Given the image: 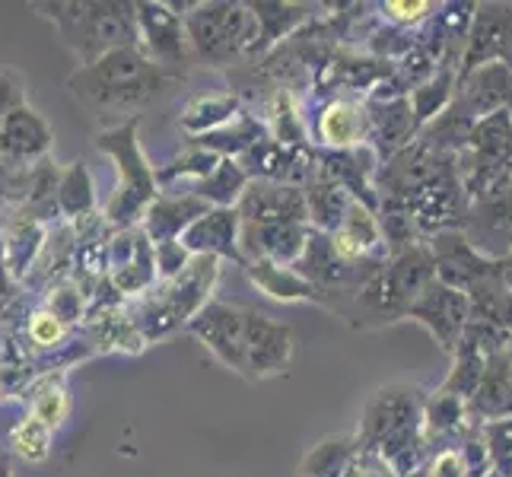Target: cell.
I'll use <instances>...</instances> for the list:
<instances>
[{"mask_svg": "<svg viewBox=\"0 0 512 477\" xmlns=\"http://www.w3.org/2000/svg\"><path fill=\"white\" fill-rule=\"evenodd\" d=\"M182 83V70H172L147 58L140 45H125L109 51L96 64L77 67L67 77V90L83 109L96 115H128L140 118L137 112L163 99Z\"/></svg>", "mask_w": 512, "mask_h": 477, "instance_id": "cell-1", "label": "cell"}, {"mask_svg": "<svg viewBox=\"0 0 512 477\" xmlns=\"http://www.w3.org/2000/svg\"><path fill=\"white\" fill-rule=\"evenodd\" d=\"M423 401H427V395L417 385L388 382L376 388L363 404L357 443L360 449L385 458L398 477H411L423 462V449H427Z\"/></svg>", "mask_w": 512, "mask_h": 477, "instance_id": "cell-2", "label": "cell"}, {"mask_svg": "<svg viewBox=\"0 0 512 477\" xmlns=\"http://www.w3.org/2000/svg\"><path fill=\"white\" fill-rule=\"evenodd\" d=\"M32 10L58 29L64 48L80 67L96 64L115 48L140 45L137 7L118 0H42Z\"/></svg>", "mask_w": 512, "mask_h": 477, "instance_id": "cell-3", "label": "cell"}, {"mask_svg": "<svg viewBox=\"0 0 512 477\" xmlns=\"http://www.w3.org/2000/svg\"><path fill=\"white\" fill-rule=\"evenodd\" d=\"M436 280V261L427 242L408 245L388 258L385 268L344 306L341 318L353 328H382L404 322L411 306Z\"/></svg>", "mask_w": 512, "mask_h": 477, "instance_id": "cell-4", "label": "cell"}, {"mask_svg": "<svg viewBox=\"0 0 512 477\" xmlns=\"http://www.w3.org/2000/svg\"><path fill=\"white\" fill-rule=\"evenodd\" d=\"M220 264H223L220 258L194 255L179 277L163 280L150 293L131 299L128 312L147 344L166 341L172 334L188 331L194 318L214 303V290L220 284Z\"/></svg>", "mask_w": 512, "mask_h": 477, "instance_id": "cell-5", "label": "cell"}, {"mask_svg": "<svg viewBox=\"0 0 512 477\" xmlns=\"http://www.w3.org/2000/svg\"><path fill=\"white\" fill-rule=\"evenodd\" d=\"M96 150L115 166V191L105 204L102 217L109 229L140 226L150 204L160 198L156 166L140 147V118H125L96 134Z\"/></svg>", "mask_w": 512, "mask_h": 477, "instance_id": "cell-6", "label": "cell"}, {"mask_svg": "<svg viewBox=\"0 0 512 477\" xmlns=\"http://www.w3.org/2000/svg\"><path fill=\"white\" fill-rule=\"evenodd\" d=\"M185 35L191 58L207 67H229L233 61L255 58L258 48V16L252 4H194L185 16Z\"/></svg>", "mask_w": 512, "mask_h": 477, "instance_id": "cell-7", "label": "cell"}, {"mask_svg": "<svg viewBox=\"0 0 512 477\" xmlns=\"http://www.w3.org/2000/svg\"><path fill=\"white\" fill-rule=\"evenodd\" d=\"M105 277L125 303L160 284V277H156V245L144 233V226L112 229L109 252H105Z\"/></svg>", "mask_w": 512, "mask_h": 477, "instance_id": "cell-8", "label": "cell"}, {"mask_svg": "<svg viewBox=\"0 0 512 477\" xmlns=\"http://www.w3.org/2000/svg\"><path fill=\"white\" fill-rule=\"evenodd\" d=\"M306 109V105H303ZM312 147L319 150H360L373 147V115L366 99L334 96L306 109Z\"/></svg>", "mask_w": 512, "mask_h": 477, "instance_id": "cell-9", "label": "cell"}, {"mask_svg": "<svg viewBox=\"0 0 512 477\" xmlns=\"http://www.w3.org/2000/svg\"><path fill=\"white\" fill-rule=\"evenodd\" d=\"M462 233L490 261L512 255V172L468 204Z\"/></svg>", "mask_w": 512, "mask_h": 477, "instance_id": "cell-10", "label": "cell"}, {"mask_svg": "<svg viewBox=\"0 0 512 477\" xmlns=\"http://www.w3.org/2000/svg\"><path fill=\"white\" fill-rule=\"evenodd\" d=\"M134 7H137L140 48L147 51V58L172 70L194 64L185 35V20L172 10V4H163V0H137Z\"/></svg>", "mask_w": 512, "mask_h": 477, "instance_id": "cell-11", "label": "cell"}, {"mask_svg": "<svg viewBox=\"0 0 512 477\" xmlns=\"http://www.w3.org/2000/svg\"><path fill=\"white\" fill-rule=\"evenodd\" d=\"M239 166L252 182H274L290 188H306L315 175V147H290L274 137H264L252 150L239 156Z\"/></svg>", "mask_w": 512, "mask_h": 477, "instance_id": "cell-12", "label": "cell"}, {"mask_svg": "<svg viewBox=\"0 0 512 477\" xmlns=\"http://www.w3.org/2000/svg\"><path fill=\"white\" fill-rule=\"evenodd\" d=\"M293 328L284 322H274L271 315L258 309L245 312V373L242 379L258 382L277 376L293 357Z\"/></svg>", "mask_w": 512, "mask_h": 477, "instance_id": "cell-13", "label": "cell"}, {"mask_svg": "<svg viewBox=\"0 0 512 477\" xmlns=\"http://www.w3.org/2000/svg\"><path fill=\"white\" fill-rule=\"evenodd\" d=\"M408 318L411 322H420L433 334L439 347L452 353L471 322V299H468V293L452 290L449 284H443V280L436 277L427 287V293L411 306Z\"/></svg>", "mask_w": 512, "mask_h": 477, "instance_id": "cell-14", "label": "cell"}, {"mask_svg": "<svg viewBox=\"0 0 512 477\" xmlns=\"http://www.w3.org/2000/svg\"><path fill=\"white\" fill-rule=\"evenodd\" d=\"M245 306L220 303L214 299L194 322L188 325V334H194L214 357L233 369L236 376L245 373Z\"/></svg>", "mask_w": 512, "mask_h": 477, "instance_id": "cell-15", "label": "cell"}, {"mask_svg": "<svg viewBox=\"0 0 512 477\" xmlns=\"http://www.w3.org/2000/svg\"><path fill=\"white\" fill-rule=\"evenodd\" d=\"M242 226H287V223H306L309 226V207L306 191L274 182H249L236 204Z\"/></svg>", "mask_w": 512, "mask_h": 477, "instance_id": "cell-16", "label": "cell"}, {"mask_svg": "<svg viewBox=\"0 0 512 477\" xmlns=\"http://www.w3.org/2000/svg\"><path fill=\"white\" fill-rule=\"evenodd\" d=\"M455 102L474 118L484 121L490 115L512 112V64L490 61L458 74V93Z\"/></svg>", "mask_w": 512, "mask_h": 477, "instance_id": "cell-17", "label": "cell"}, {"mask_svg": "<svg viewBox=\"0 0 512 477\" xmlns=\"http://www.w3.org/2000/svg\"><path fill=\"white\" fill-rule=\"evenodd\" d=\"M427 245L436 261V277L443 280V284H449L452 290H462V293H468L474 284H481V280L490 277L500 264V261L484 258L478 249H474L462 229L439 233Z\"/></svg>", "mask_w": 512, "mask_h": 477, "instance_id": "cell-18", "label": "cell"}, {"mask_svg": "<svg viewBox=\"0 0 512 477\" xmlns=\"http://www.w3.org/2000/svg\"><path fill=\"white\" fill-rule=\"evenodd\" d=\"M51 144H55V131L42 118V112H35L29 102L10 112L4 125H0V153H4L10 166H39L42 159H48Z\"/></svg>", "mask_w": 512, "mask_h": 477, "instance_id": "cell-19", "label": "cell"}, {"mask_svg": "<svg viewBox=\"0 0 512 477\" xmlns=\"http://www.w3.org/2000/svg\"><path fill=\"white\" fill-rule=\"evenodd\" d=\"M239 233H242L239 210L236 207H214L182 236V245L191 255H210V258H220V261H236L239 268H245V255L239 249Z\"/></svg>", "mask_w": 512, "mask_h": 477, "instance_id": "cell-20", "label": "cell"}, {"mask_svg": "<svg viewBox=\"0 0 512 477\" xmlns=\"http://www.w3.org/2000/svg\"><path fill=\"white\" fill-rule=\"evenodd\" d=\"M207 210H214L207 201H201L194 191H160L144 217V233L150 236L153 245L163 242H179L188 229L198 223Z\"/></svg>", "mask_w": 512, "mask_h": 477, "instance_id": "cell-21", "label": "cell"}, {"mask_svg": "<svg viewBox=\"0 0 512 477\" xmlns=\"http://www.w3.org/2000/svg\"><path fill=\"white\" fill-rule=\"evenodd\" d=\"M51 233V226L35 220L26 210H16L7 217L4 229H0V239H4V271L16 280V284H26L35 261H39L45 239Z\"/></svg>", "mask_w": 512, "mask_h": 477, "instance_id": "cell-22", "label": "cell"}, {"mask_svg": "<svg viewBox=\"0 0 512 477\" xmlns=\"http://www.w3.org/2000/svg\"><path fill=\"white\" fill-rule=\"evenodd\" d=\"M369 115H373V150L379 159H392L404 147H411L420 137V125L411 112L408 96L401 99H366Z\"/></svg>", "mask_w": 512, "mask_h": 477, "instance_id": "cell-23", "label": "cell"}, {"mask_svg": "<svg viewBox=\"0 0 512 477\" xmlns=\"http://www.w3.org/2000/svg\"><path fill=\"white\" fill-rule=\"evenodd\" d=\"M468 411L478 423H493L512 417V369H509V350L503 347L487 360L484 379L478 392L471 395Z\"/></svg>", "mask_w": 512, "mask_h": 477, "instance_id": "cell-24", "label": "cell"}, {"mask_svg": "<svg viewBox=\"0 0 512 477\" xmlns=\"http://www.w3.org/2000/svg\"><path fill=\"white\" fill-rule=\"evenodd\" d=\"M242 271L249 274V280L264 296L280 299V303H319L322 306L319 290H315L293 264H274V261L258 258L245 264Z\"/></svg>", "mask_w": 512, "mask_h": 477, "instance_id": "cell-25", "label": "cell"}, {"mask_svg": "<svg viewBox=\"0 0 512 477\" xmlns=\"http://www.w3.org/2000/svg\"><path fill=\"white\" fill-rule=\"evenodd\" d=\"M255 16H258V55H268V51L280 42L293 39V35L303 29L306 23L315 20V4H252Z\"/></svg>", "mask_w": 512, "mask_h": 477, "instance_id": "cell-26", "label": "cell"}, {"mask_svg": "<svg viewBox=\"0 0 512 477\" xmlns=\"http://www.w3.org/2000/svg\"><path fill=\"white\" fill-rule=\"evenodd\" d=\"M245 109L242 99L236 93H204V96H194L188 99V105L182 109V131L188 140L194 137H204V134H214L223 125H229L239 112Z\"/></svg>", "mask_w": 512, "mask_h": 477, "instance_id": "cell-27", "label": "cell"}, {"mask_svg": "<svg viewBox=\"0 0 512 477\" xmlns=\"http://www.w3.org/2000/svg\"><path fill=\"white\" fill-rule=\"evenodd\" d=\"M220 163H223V156L185 144L166 166L156 169V182H160V191H179V188L191 191V188H198L204 179H210Z\"/></svg>", "mask_w": 512, "mask_h": 477, "instance_id": "cell-28", "label": "cell"}, {"mask_svg": "<svg viewBox=\"0 0 512 477\" xmlns=\"http://www.w3.org/2000/svg\"><path fill=\"white\" fill-rule=\"evenodd\" d=\"M58 214L64 223H77L96 214V179L83 159H74V163H67L61 169Z\"/></svg>", "mask_w": 512, "mask_h": 477, "instance_id": "cell-29", "label": "cell"}, {"mask_svg": "<svg viewBox=\"0 0 512 477\" xmlns=\"http://www.w3.org/2000/svg\"><path fill=\"white\" fill-rule=\"evenodd\" d=\"M471 423H478L468 411V401L458 398V395H449L443 388H436V392L427 395L423 401V439L433 443V439H449L455 433H462Z\"/></svg>", "mask_w": 512, "mask_h": 477, "instance_id": "cell-30", "label": "cell"}, {"mask_svg": "<svg viewBox=\"0 0 512 477\" xmlns=\"http://www.w3.org/2000/svg\"><path fill=\"white\" fill-rule=\"evenodd\" d=\"M455 93H458V67H452V64L439 67L427 83H420L417 90H411L408 102H411V112L417 118L420 131L449 109Z\"/></svg>", "mask_w": 512, "mask_h": 477, "instance_id": "cell-31", "label": "cell"}, {"mask_svg": "<svg viewBox=\"0 0 512 477\" xmlns=\"http://www.w3.org/2000/svg\"><path fill=\"white\" fill-rule=\"evenodd\" d=\"M303 191H306V207H309V226L319 229V233H331V229L344 220L347 207L357 201L350 191L322 179V175H312V182Z\"/></svg>", "mask_w": 512, "mask_h": 477, "instance_id": "cell-32", "label": "cell"}, {"mask_svg": "<svg viewBox=\"0 0 512 477\" xmlns=\"http://www.w3.org/2000/svg\"><path fill=\"white\" fill-rule=\"evenodd\" d=\"M23 398L29 404V414L35 420H42L48 430H61L67 423V417H70V395L64 388L61 373L32 379Z\"/></svg>", "mask_w": 512, "mask_h": 477, "instance_id": "cell-33", "label": "cell"}, {"mask_svg": "<svg viewBox=\"0 0 512 477\" xmlns=\"http://www.w3.org/2000/svg\"><path fill=\"white\" fill-rule=\"evenodd\" d=\"M249 175H245V169L239 166V159H223V163L214 169V175L210 179H204L198 188H191L194 194H198L201 201H207L210 207H236L242 191L249 188Z\"/></svg>", "mask_w": 512, "mask_h": 477, "instance_id": "cell-34", "label": "cell"}, {"mask_svg": "<svg viewBox=\"0 0 512 477\" xmlns=\"http://www.w3.org/2000/svg\"><path fill=\"white\" fill-rule=\"evenodd\" d=\"M26 341L35 350V357H55L58 350H64L70 341H74V328L64 325L58 315H51L45 306L35 309L26 318Z\"/></svg>", "mask_w": 512, "mask_h": 477, "instance_id": "cell-35", "label": "cell"}, {"mask_svg": "<svg viewBox=\"0 0 512 477\" xmlns=\"http://www.w3.org/2000/svg\"><path fill=\"white\" fill-rule=\"evenodd\" d=\"M51 436H55V430H48L42 420L26 414L20 423H13L7 443H10V452L16 458H23V462H29V465H39L51 455Z\"/></svg>", "mask_w": 512, "mask_h": 477, "instance_id": "cell-36", "label": "cell"}, {"mask_svg": "<svg viewBox=\"0 0 512 477\" xmlns=\"http://www.w3.org/2000/svg\"><path fill=\"white\" fill-rule=\"evenodd\" d=\"M439 7L443 4H433V0H385V4H376L373 10L379 23L401 32H417L433 20Z\"/></svg>", "mask_w": 512, "mask_h": 477, "instance_id": "cell-37", "label": "cell"}, {"mask_svg": "<svg viewBox=\"0 0 512 477\" xmlns=\"http://www.w3.org/2000/svg\"><path fill=\"white\" fill-rule=\"evenodd\" d=\"M51 315H58L64 325H80L90 318V299L80 290V284L74 280H58L45 290V303H42Z\"/></svg>", "mask_w": 512, "mask_h": 477, "instance_id": "cell-38", "label": "cell"}, {"mask_svg": "<svg viewBox=\"0 0 512 477\" xmlns=\"http://www.w3.org/2000/svg\"><path fill=\"white\" fill-rule=\"evenodd\" d=\"M481 427H484V443H487L493 471L503 477H512V417L481 423Z\"/></svg>", "mask_w": 512, "mask_h": 477, "instance_id": "cell-39", "label": "cell"}, {"mask_svg": "<svg viewBox=\"0 0 512 477\" xmlns=\"http://www.w3.org/2000/svg\"><path fill=\"white\" fill-rule=\"evenodd\" d=\"M191 252L179 242H163V245H156V277H160V284L163 280H172V277H179L188 264H191Z\"/></svg>", "mask_w": 512, "mask_h": 477, "instance_id": "cell-40", "label": "cell"}, {"mask_svg": "<svg viewBox=\"0 0 512 477\" xmlns=\"http://www.w3.org/2000/svg\"><path fill=\"white\" fill-rule=\"evenodd\" d=\"M344 477H398V474H395L392 465L385 462V458L366 452V449H357V455H353V462H350Z\"/></svg>", "mask_w": 512, "mask_h": 477, "instance_id": "cell-41", "label": "cell"}, {"mask_svg": "<svg viewBox=\"0 0 512 477\" xmlns=\"http://www.w3.org/2000/svg\"><path fill=\"white\" fill-rule=\"evenodd\" d=\"M20 105H26V90L16 74L10 70H0V125L7 121L10 112H16Z\"/></svg>", "mask_w": 512, "mask_h": 477, "instance_id": "cell-42", "label": "cell"}, {"mask_svg": "<svg viewBox=\"0 0 512 477\" xmlns=\"http://www.w3.org/2000/svg\"><path fill=\"white\" fill-rule=\"evenodd\" d=\"M0 477H13V474H10V462H7V455H0Z\"/></svg>", "mask_w": 512, "mask_h": 477, "instance_id": "cell-43", "label": "cell"}, {"mask_svg": "<svg viewBox=\"0 0 512 477\" xmlns=\"http://www.w3.org/2000/svg\"><path fill=\"white\" fill-rule=\"evenodd\" d=\"M7 395H10V392H7V385H4V379H0V401H4Z\"/></svg>", "mask_w": 512, "mask_h": 477, "instance_id": "cell-44", "label": "cell"}, {"mask_svg": "<svg viewBox=\"0 0 512 477\" xmlns=\"http://www.w3.org/2000/svg\"><path fill=\"white\" fill-rule=\"evenodd\" d=\"M506 350H509V369H512V334H509V344H506Z\"/></svg>", "mask_w": 512, "mask_h": 477, "instance_id": "cell-45", "label": "cell"}, {"mask_svg": "<svg viewBox=\"0 0 512 477\" xmlns=\"http://www.w3.org/2000/svg\"><path fill=\"white\" fill-rule=\"evenodd\" d=\"M0 268H4V239H0Z\"/></svg>", "mask_w": 512, "mask_h": 477, "instance_id": "cell-46", "label": "cell"}, {"mask_svg": "<svg viewBox=\"0 0 512 477\" xmlns=\"http://www.w3.org/2000/svg\"><path fill=\"white\" fill-rule=\"evenodd\" d=\"M487 477H503V474H497V471H490V474H487Z\"/></svg>", "mask_w": 512, "mask_h": 477, "instance_id": "cell-47", "label": "cell"}, {"mask_svg": "<svg viewBox=\"0 0 512 477\" xmlns=\"http://www.w3.org/2000/svg\"><path fill=\"white\" fill-rule=\"evenodd\" d=\"M0 455H4V449H0Z\"/></svg>", "mask_w": 512, "mask_h": 477, "instance_id": "cell-48", "label": "cell"}]
</instances>
